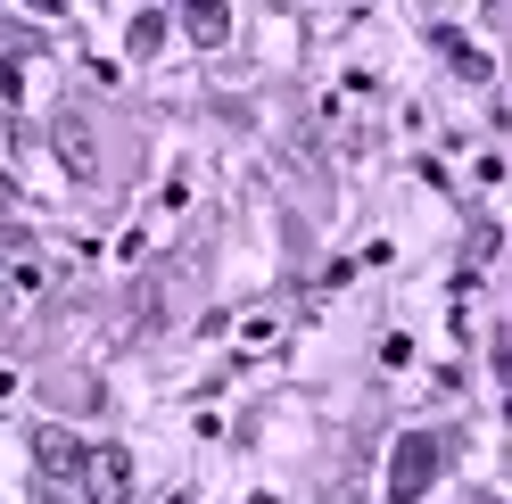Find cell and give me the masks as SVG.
Segmentation results:
<instances>
[{"instance_id":"cell-1","label":"cell","mask_w":512,"mask_h":504,"mask_svg":"<svg viewBox=\"0 0 512 504\" xmlns=\"http://www.w3.org/2000/svg\"><path fill=\"white\" fill-rule=\"evenodd\" d=\"M430 471H438V438H405L397 471H389V504H413V496L430 488Z\"/></svg>"},{"instance_id":"cell-2","label":"cell","mask_w":512,"mask_h":504,"mask_svg":"<svg viewBox=\"0 0 512 504\" xmlns=\"http://www.w3.org/2000/svg\"><path fill=\"white\" fill-rule=\"evenodd\" d=\"M91 463H83V480H91V496L100 504H124V488H133V463H124V447H83Z\"/></svg>"},{"instance_id":"cell-3","label":"cell","mask_w":512,"mask_h":504,"mask_svg":"<svg viewBox=\"0 0 512 504\" xmlns=\"http://www.w3.org/2000/svg\"><path fill=\"white\" fill-rule=\"evenodd\" d=\"M42 471H50V480H83V447L67 430H42Z\"/></svg>"},{"instance_id":"cell-4","label":"cell","mask_w":512,"mask_h":504,"mask_svg":"<svg viewBox=\"0 0 512 504\" xmlns=\"http://www.w3.org/2000/svg\"><path fill=\"white\" fill-rule=\"evenodd\" d=\"M58 149L75 157V174H91V133H83V116H58Z\"/></svg>"},{"instance_id":"cell-5","label":"cell","mask_w":512,"mask_h":504,"mask_svg":"<svg viewBox=\"0 0 512 504\" xmlns=\"http://www.w3.org/2000/svg\"><path fill=\"white\" fill-rule=\"evenodd\" d=\"M190 34H199V42L223 34V9H215V0H190Z\"/></svg>"},{"instance_id":"cell-6","label":"cell","mask_w":512,"mask_h":504,"mask_svg":"<svg viewBox=\"0 0 512 504\" xmlns=\"http://www.w3.org/2000/svg\"><path fill=\"white\" fill-rule=\"evenodd\" d=\"M25 9H58V0H25Z\"/></svg>"}]
</instances>
